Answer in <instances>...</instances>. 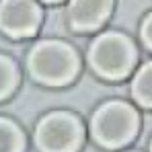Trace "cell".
<instances>
[{
	"label": "cell",
	"instance_id": "obj_1",
	"mask_svg": "<svg viewBox=\"0 0 152 152\" xmlns=\"http://www.w3.org/2000/svg\"><path fill=\"white\" fill-rule=\"evenodd\" d=\"M27 66L35 80L50 86H62L74 80L78 72V56L62 41H43L31 50Z\"/></svg>",
	"mask_w": 152,
	"mask_h": 152
},
{
	"label": "cell",
	"instance_id": "obj_2",
	"mask_svg": "<svg viewBox=\"0 0 152 152\" xmlns=\"http://www.w3.org/2000/svg\"><path fill=\"white\" fill-rule=\"evenodd\" d=\"M138 113L134 107L121 101H111L103 105L93 115L91 132L93 138L105 148H121L134 140L138 132Z\"/></svg>",
	"mask_w": 152,
	"mask_h": 152
},
{
	"label": "cell",
	"instance_id": "obj_3",
	"mask_svg": "<svg viewBox=\"0 0 152 152\" xmlns=\"http://www.w3.org/2000/svg\"><path fill=\"white\" fill-rule=\"evenodd\" d=\"M88 62L103 78L119 80L132 72L136 64V48L119 33H105L93 41L88 50Z\"/></svg>",
	"mask_w": 152,
	"mask_h": 152
},
{
	"label": "cell",
	"instance_id": "obj_4",
	"mask_svg": "<svg viewBox=\"0 0 152 152\" xmlns=\"http://www.w3.org/2000/svg\"><path fill=\"white\" fill-rule=\"evenodd\" d=\"M82 138L84 132L78 117L64 111L45 115L35 129V142L41 152H76Z\"/></svg>",
	"mask_w": 152,
	"mask_h": 152
},
{
	"label": "cell",
	"instance_id": "obj_5",
	"mask_svg": "<svg viewBox=\"0 0 152 152\" xmlns=\"http://www.w3.org/2000/svg\"><path fill=\"white\" fill-rule=\"evenodd\" d=\"M41 21V10L35 0H0V31L21 39L31 37Z\"/></svg>",
	"mask_w": 152,
	"mask_h": 152
},
{
	"label": "cell",
	"instance_id": "obj_6",
	"mask_svg": "<svg viewBox=\"0 0 152 152\" xmlns=\"http://www.w3.org/2000/svg\"><path fill=\"white\" fill-rule=\"evenodd\" d=\"M113 0H70L68 19L76 31H95L105 23Z\"/></svg>",
	"mask_w": 152,
	"mask_h": 152
},
{
	"label": "cell",
	"instance_id": "obj_7",
	"mask_svg": "<svg viewBox=\"0 0 152 152\" xmlns=\"http://www.w3.org/2000/svg\"><path fill=\"white\" fill-rule=\"evenodd\" d=\"M132 95L138 105L142 107H152V62L144 64L132 82Z\"/></svg>",
	"mask_w": 152,
	"mask_h": 152
},
{
	"label": "cell",
	"instance_id": "obj_8",
	"mask_svg": "<svg viewBox=\"0 0 152 152\" xmlns=\"http://www.w3.org/2000/svg\"><path fill=\"white\" fill-rule=\"evenodd\" d=\"M0 152H23V134L8 119L0 117Z\"/></svg>",
	"mask_w": 152,
	"mask_h": 152
},
{
	"label": "cell",
	"instance_id": "obj_9",
	"mask_svg": "<svg viewBox=\"0 0 152 152\" xmlns=\"http://www.w3.org/2000/svg\"><path fill=\"white\" fill-rule=\"evenodd\" d=\"M17 82H19L17 66H15L8 58L0 56V99L8 97V95L15 91Z\"/></svg>",
	"mask_w": 152,
	"mask_h": 152
},
{
	"label": "cell",
	"instance_id": "obj_10",
	"mask_svg": "<svg viewBox=\"0 0 152 152\" xmlns=\"http://www.w3.org/2000/svg\"><path fill=\"white\" fill-rule=\"evenodd\" d=\"M140 35H142V41H144V45L152 51V12L146 17V21H144V25H142V31H140Z\"/></svg>",
	"mask_w": 152,
	"mask_h": 152
},
{
	"label": "cell",
	"instance_id": "obj_11",
	"mask_svg": "<svg viewBox=\"0 0 152 152\" xmlns=\"http://www.w3.org/2000/svg\"><path fill=\"white\" fill-rule=\"evenodd\" d=\"M43 2H60V0H43Z\"/></svg>",
	"mask_w": 152,
	"mask_h": 152
},
{
	"label": "cell",
	"instance_id": "obj_12",
	"mask_svg": "<svg viewBox=\"0 0 152 152\" xmlns=\"http://www.w3.org/2000/svg\"><path fill=\"white\" fill-rule=\"evenodd\" d=\"M150 152H152V144H150Z\"/></svg>",
	"mask_w": 152,
	"mask_h": 152
}]
</instances>
